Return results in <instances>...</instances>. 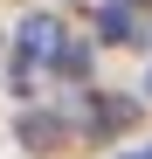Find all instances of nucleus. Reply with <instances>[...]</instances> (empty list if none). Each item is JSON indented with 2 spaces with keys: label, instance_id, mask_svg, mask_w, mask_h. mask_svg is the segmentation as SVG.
Instances as JSON below:
<instances>
[{
  "label": "nucleus",
  "instance_id": "nucleus-1",
  "mask_svg": "<svg viewBox=\"0 0 152 159\" xmlns=\"http://www.w3.org/2000/svg\"><path fill=\"white\" fill-rule=\"evenodd\" d=\"M56 42H62V28H56L48 14H28V21H21V35H14V62H7L14 97L35 90V62H56Z\"/></svg>",
  "mask_w": 152,
  "mask_h": 159
},
{
  "label": "nucleus",
  "instance_id": "nucleus-2",
  "mask_svg": "<svg viewBox=\"0 0 152 159\" xmlns=\"http://www.w3.org/2000/svg\"><path fill=\"white\" fill-rule=\"evenodd\" d=\"M132 118H138L132 97H104V104H90V139H111V131H124Z\"/></svg>",
  "mask_w": 152,
  "mask_h": 159
},
{
  "label": "nucleus",
  "instance_id": "nucleus-3",
  "mask_svg": "<svg viewBox=\"0 0 152 159\" xmlns=\"http://www.w3.org/2000/svg\"><path fill=\"white\" fill-rule=\"evenodd\" d=\"M97 35H104V42H145L138 14H132V0H111V7L97 14Z\"/></svg>",
  "mask_w": 152,
  "mask_h": 159
},
{
  "label": "nucleus",
  "instance_id": "nucleus-4",
  "mask_svg": "<svg viewBox=\"0 0 152 159\" xmlns=\"http://www.w3.org/2000/svg\"><path fill=\"white\" fill-rule=\"evenodd\" d=\"M56 139H62V118L56 111H28V118H21V145H28V152H48Z\"/></svg>",
  "mask_w": 152,
  "mask_h": 159
},
{
  "label": "nucleus",
  "instance_id": "nucleus-5",
  "mask_svg": "<svg viewBox=\"0 0 152 159\" xmlns=\"http://www.w3.org/2000/svg\"><path fill=\"white\" fill-rule=\"evenodd\" d=\"M56 69H62V76H76V83H83V76H90V48L62 35V42H56Z\"/></svg>",
  "mask_w": 152,
  "mask_h": 159
},
{
  "label": "nucleus",
  "instance_id": "nucleus-6",
  "mask_svg": "<svg viewBox=\"0 0 152 159\" xmlns=\"http://www.w3.org/2000/svg\"><path fill=\"white\" fill-rule=\"evenodd\" d=\"M124 159H152V145H138V152H124Z\"/></svg>",
  "mask_w": 152,
  "mask_h": 159
},
{
  "label": "nucleus",
  "instance_id": "nucleus-7",
  "mask_svg": "<svg viewBox=\"0 0 152 159\" xmlns=\"http://www.w3.org/2000/svg\"><path fill=\"white\" fill-rule=\"evenodd\" d=\"M132 7H152V0H132Z\"/></svg>",
  "mask_w": 152,
  "mask_h": 159
},
{
  "label": "nucleus",
  "instance_id": "nucleus-8",
  "mask_svg": "<svg viewBox=\"0 0 152 159\" xmlns=\"http://www.w3.org/2000/svg\"><path fill=\"white\" fill-rule=\"evenodd\" d=\"M145 97H152V76H145Z\"/></svg>",
  "mask_w": 152,
  "mask_h": 159
}]
</instances>
